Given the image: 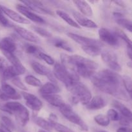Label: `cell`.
<instances>
[{"label": "cell", "instance_id": "cell-1", "mask_svg": "<svg viewBox=\"0 0 132 132\" xmlns=\"http://www.w3.org/2000/svg\"><path fill=\"white\" fill-rule=\"evenodd\" d=\"M91 80L95 87L101 92L124 101H128V95L123 90L122 77L117 72L103 70L94 74Z\"/></svg>", "mask_w": 132, "mask_h": 132}, {"label": "cell", "instance_id": "cell-2", "mask_svg": "<svg viewBox=\"0 0 132 132\" xmlns=\"http://www.w3.org/2000/svg\"><path fill=\"white\" fill-rule=\"evenodd\" d=\"M73 97L84 105H87L92 99V94L88 88L79 81H73L67 87Z\"/></svg>", "mask_w": 132, "mask_h": 132}, {"label": "cell", "instance_id": "cell-3", "mask_svg": "<svg viewBox=\"0 0 132 132\" xmlns=\"http://www.w3.org/2000/svg\"><path fill=\"white\" fill-rule=\"evenodd\" d=\"M6 108L7 112L15 115L18 122L24 126L29 121V112L24 106L17 101H9L4 105Z\"/></svg>", "mask_w": 132, "mask_h": 132}, {"label": "cell", "instance_id": "cell-4", "mask_svg": "<svg viewBox=\"0 0 132 132\" xmlns=\"http://www.w3.org/2000/svg\"><path fill=\"white\" fill-rule=\"evenodd\" d=\"M54 76L55 79L61 81L66 87L73 81H79V76L77 74H71L61 64L55 63L54 67Z\"/></svg>", "mask_w": 132, "mask_h": 132}, {"label": "cell", "instance_id": "cell-5", "mask_svg": "<svg viewBox=\"0 0 132 132\" xmlns=\"http://www.w3.org/2000/svg\"><path fill=\"white\" fill-rule=\"evenodd\" d=\"M59 110H60V112H61L62 115L70 122L77 125L82 131H88V126L86 125V122L82 119V118L78 114H77L73 110L70 106L65 104L63 107L59 108Z\"/></svg>", "mask_w": 132, "mask_h": 132}, {"label": "cell", "instance_id": "cell-6", "mask_svg": "<svg viewBox=\"0 0 132 132\" xmlns=\"http://www.w3.org/2000/svg\"><path fill=\"white\" fill-rule=\"evenodd\" d=\"M101 58L104 63L109 67L112 71L115 72H118L121 71V67L118 63L117 57L115 53L110 50L102 52Z\"/></svg>", "mask_w": 132, "mask_h": 132}, {"label": "cell", "instance_id": "cell-7", "mask_svg": "<svg viewBox=\"0 0 132 132\" xmlns=\"http://www.w3.org/2000/svg\"><path fill=\"white\" fill-rule=\"evenodd\" d=\"M99 36L101 40L105 43L113 46L117 47L119 46V41L114 32L106 28H101L99 30Z\"/></svg>", "mask_w": 132, "mask_h": 132}, {"label": "cell", "instance_id": "cell-8", "mask_svg": "<svg viewBox=\"0 0 132 132\" xmlns=\"http://www.w3.org/2000/svg\"><path fill=\"white\" fill-rule=\"evenodd\" d=\"M21 95L26 101V104L34 112H39L43 107V103L37 97L26 92H22Z\"/></svg>", "mask_w": 132, "mask_h": 132}, {"label": "cell", "instance_id": "cell-9", "mask_svg": "<svg viewBox=\"0 0 132 132\" xmlns=\"http://www.w3.org/2000/svg\"><path fill=\"white\" fill-rule=\"evenodd\" d=\"M67 36L70 38L72 39V40H73L75 42L81 45L82 46L94 45V46H98L101 47L102 46V43H101L98 40L95 39L89 38V37L80 36V35L76 34L74 33H72V32H68V33H67Z\"/></svg>", "mask_w": 132, "mask_h": 132}, {"label": "cell", "instance_id": "cell-10", "mask_svg": "<svg viewBox=\"0 0 132 132\" xmlns=\"http://www.w3.org/2000/svg\"><path fill=\"white\" fill-rule=\"evenodd\" d=\"M16 9L21 14L24 15L27 18L26 19H28V21L31 20L37 23H45V20L41 16L35 14L34 12H33L32 10H30L28 8H27L24 5L18 4V5H16Z\"/></svg>", "mask_w": 132, "mask_h": 132}, {"label": "cell", "instance_id": "cell-11", "mask_svg": "<svg viewBox=\"0 0 132 132\" xmlns=\"http://www.w3.org/2000/svg\"><path fill=\"white\" fill-rule=\"evenodd\" d=\"M0 9H1V12L3 14L7 15L9 18H10L14 21L21 23V24H30V21L28 19H27L24 17L21 16L20 14H18V12H15L14 10H12V9H9V8L6 7L5 6H3V5H0Z\"/></svg>", "mask_w": 132, "mask_h": 132}, {"label": "cell", "instance_id": "cell-12", "mask_svg": "<svg viewBox=\"0 0 132 132\" xmlns=\"http://www.w3.org/2000/svg\"><path fill=\"white\" fill-rule=\"evenodd\" d=\"M24 6H27V8L31 10L37 12L43 13V14H50V15H53L54 13L49 10L48 8L45 6V5L41 2V1H22Z\"/></svg>", "mask_w": 132, "mask_h": 132}, {"label": "cell", "instance_id": "cell-13", "mask_svg": "<svg viewBox=\"0 0 132 132\" xmlns=\"http://www.w3.org/2000/svg\"><path fill=\"white\" fill-rule=\"evenodd\" d=\"M13 28H14L15 32L18 34L21 37H22L24 39L27 40L28 41H30L32 43H39V37L34 34V33L28 30L26 28L23 27H19V26L14 25Z\"/></svg>", "mask_w": 132, "mask_h": 132}, {"label": "cell", "instance_id": "cell-14", "mask_svg": "<svg viewBox=\"0 0 132 132\" xmlns=\"http://www.w3.org/2000/svg\"><path fill=\"white\" fill-rule=\"evenodd\" d=\"M3 54L9 60V61L11 63L12 67H14L19 76L24 74L25 73V67L23 65V64L21 63L20 60L14 54H12V53H3Z\"/></svg>", "mask_w": 132, "mask_h": 132}, {"label": "cell", "instance_id": "cell-15", "mask_svg": "<svg viewBox=\"0 0 132 132\" xmlns=\"http://www.w3.org/2000/svg\"><path fill=\"white\" fill-rule=\"evenodd\" d=\"M17 45L12 38L5 37L0 40V50L3 53H12L14 54L16 50Z\"/></svg>", "mask_w": 132, "mask_h": 132}, {"label": "cell", "instance_id": "cell-16", "mask_svg": "<svg viewBox=\"0 0 132 132\" xmlns=\"http://www.w3.org/2000/svg\"><path fill=\"white\" fill-rule=\"evenodd\" d=\"M107 102L101 95H96L90 100L86 108L90 110H97L104 108L106 106Z\"/></svg>", "mask_w": 132, "mask_h": 132}, {"label": "cell", "instance_id": "cell-17", "mask_svg": "<svg viewBox=\"0 0 132 132\" xmlns=\"http://www.w3.org/2000/svg\"><path fill=\"white\" fill-rule=\"evenodd\" d=\"M73 17L76 19V22L79 26L89 28H96L97 27V24L95 22L87 18L85 15H82L80 13L77 12H73Z\"/></svg>", "mask_w": 132, "mask_h": 132}, {"label": "cell", "instance_id": "cell-18", "mask_svg": "<svg viewBox=\"0 0 132 132\" xmlns=\"http://www.w3.org/2000/svg\"><path fill=\"white\" fill-rule=\"evenodd\" d=\"M42 97L49 104L52 105L53 106L57 107V108H61L66 104L61 97L57 94L42 95Z\"/></svg>", "mask_w": 132, "mask_h": 132}, {"label": "cell", "instance_id": "cell-19", "mask_svg": "<svg viewBox=\"0 0 132 132\" xmlns=\"http://www.w3.org/2000/svg\"><path fill=\"white\" fill-rule=\"evenodd\" d=\"M31 67H32L34 71L36 73H37V74L46 76V77H48V78L53 76V73H52L51 70L48 68L45 67L43 64L38 63V62L33 61L31 63Z\"/></svg>", "mask_w": 132, "mask_h": 132}, {"label": "cell", "instance_id": "cell-20", "mask_svg": "<svg viewBox=\"0 0 132 132\" xmlns=\"http://www.w3.org/2000/svg\"><path fill=\"white\" fill-rule=\"evenodd\" d=\"M48 42L55 47L61 48L65 51L69 52H73V49L71 47L70 45L63 39L58 38V37L50 38L48 40Z\"/></svg>", "mask_w": 132, "mask_h": 132}, {"label": "cell", "instance_id": "cell-21", "mask_svg": "<svg viewBox=\"0 0 132 132\" xmlns=\"http://www.w3.org/2000/svg\"><path fill=\"white\" fill-rule=\"evenodd\" d=\"M18 76H19L18 72L12 66H8L4 69L0 70V79L3 81L12 79L13 78Z\"/></svg>", "mask_w": 132, "mask_h": 132}, {"label": "cell", "instance_id": "cell-22", "mask_svg": "<svg viewBox=\"0 0 132 132\" xmlns=\"http://www.w3.org/2000/svg\"><path fill=\"white\" fill-rule=\"evenodd\" d=\"M77 9L80 10L82 15L86 16H92L93 15V10L90 5L85 1H73Z\"/></svg>", "mask_w": 132, "mask_h": 132}, {"label": "cell", "instance_id": "cell-23", "mask_svg": "<svg viewBox=\"0 0 132 132\" xmlns=\"http://www.w3.org/2000/svg\"><path fill=\"white\" fill-rule=\"evenodd\" d=\"M59 91H60L59 88L52 82H47L41 86V88L39 89V92L41 95L56 94Z\"/></svg>", "mask_w": 132, "mask_h": 132}, {"label": "cell", "instance_id": "cell-24", "mask_svg": "<svg viewBox=\"0 0 132 132\" xmlns=\"http://www.w3.org/2000/svg\"><path fill=\"white\" fill-rule=\"evenodd\" d=\"M1 92L7 95L10 99H19L21 95L17 92L15 89L6 83H3L1 85Z\"/></svg>", "mask_w": 132, "mask_h": 132}, {"label": "cell", "instance_id": "cell-25", "mask_svg": "<svg viewBox=\"0 0 132 132\" xmlns=\"http://www.w3.org/2000/svg\"><path fill=\"white\" fill-rule=\"evenodd\" d=\"M112 105L117 108V110L119 111L120 113L124 116V117L131 121V112L128 107L124 105L121 102L117 100H114L112 103Z\"/></svg>", "mask_w": 132, "mask_h": 132}, {"label": "cell", "instance_id": "cell-26", "mask_svg": "<svg viewBox=\"0 0 132 132\" xmlns=\"http://www.w3.org/2000/svg\"><path fill=\"white\" fill-rule=\"evenodd\" d=\"M56 14H57V15H59V17H60L64 21H65L67 24H68L70 26H71V27L77 28H81V27L76 23V21H75L74 19H72L67 12H65L62 11V10H57Z\"/></svg>", "mask_w": 132, "mask_h": 132}, {"label": "cell", "instance_id": "cell-27", "mask_svg": "<svg viewBox=\"0 0 132 132\" xmlns=\"http://www.w3.org/2000/svg\"><path fill=\"white\" fill-rule=\"evenodd\" d=\"M81 48L83 50V51L90 56L96 57L101 55L102 53L101 48L100 46L91 45V46H82Z\"/></svg>", "mask_w": 132, "mask_h": 132}, {"label": "cell", "instance_id": "cell-28", "mask_svg": "<svg viewBox=\"0 0 132 132\" xmlns=\"http://www.w3.org/2000/svg\"><path fill=\"white\" fill-rule=\"evenodd\" d=\"M114 33L117 36V37H118V38H121V39H122L125 43H126L128 48H131V39L128 37V36L126 34L125 32H124L122 30L119 29V28H116Z\"/></svg>", "mask_w": 132, "mask_h": 132}, {"label": "cell", "instance_id": "cell-29", "mask_svg": "<svg viewBox=\"0 0 132 132\" xmlns=\"http://www.w3.org/2000/svg\"><path fill=\"white\" fill-rule=\"evenodd\" d=\"M35 122H36L37 126L43 129L45 131V130L50 131V130H52V128L50 122L46 121V120L44 119L42 117H36V118H35Z\"/></svg>", "mask_w": 132, "mask_h": 132}, {"label": "cell", "instance_id": "cell-30", "mask_svg": "<svg viewBox=\"0 0 132 132\" xmlns=\"http://www.w3.org/2000/svg\"><path fill=\"white\" fill-rule=\"evenodd\" d=\"M94 121L97 125H100L101 126H108L110 125V120L109 119L108 117L105 115L100 114L94 117Z\"/></svg>", "mask_w": 132, "mask_h": 132}, {"label": "cell", "instance_id": "cell-31", "mask_svg": "<svg viewBox=\"0 0 132 132\" xmlns=\"http://www.w3.org/2000/svg\"><path fill=\"white\" fill-rule=\"evenodd\" d=\"M24 81L28 85L35 86V87H41L42 86L41 81L32 75H28V76H26L24 78Z\"/></svg>", "mask_w": 132, "mask_h": 132}, {"label": "cell", "instance_id": "cell-32", "mask_svg": "<svg viewBox=\"0 0 132 132\" xmlns=\"http://www.w3.org/2000/svg\"><path fill=\"white\" fill-rule=\"evenodd\" d=\"M24 50L26 53L33 55H38L39 53L41 52V49L39 47L32 44L27 43L24 45Z\"/></svg>", "mask_w": 132, "mask_h": 132}, {"label": "cell", "instance_id": "cell-33", "mask_svg": "<svg viewBox=\"0 0 132 132\" xmlns=\"http://www.w3.org/2000/svg\"><path fill=\"white\" fill-rule=\"evenodd\" d=\"M116 22L117 23V24L121 26L122 28L128 30L129 32H131L132 31V24L130 19L124 18H119V19H116Z\"/></svg>", "mask_w": 132, "mask_h": 132}, {"label": "cell", "instance_id": "cell-34", "mask_svg": "<svg viewBox=\"0 0 132 132\" xmlns=\"http://www.w3.org/2000/svg\"><path fill=\"white\" fill-rule=\"evenodd\" d=\"M31 28L36 33H37L38 35H40L42 37H46V38H50L52 36V33H50L49 31L42 28V27H37V26H32Z\"/></svg>", "mask_w": 132, "mask_h": 132}, {"label": "cell", "instance_id": "cell-35", "mask_svg": "<svg viewBox=\"0 0 132 132\" xmlns=\"http://www.w3.org/2000/svg\"><path fill=\"white\" fill-rule=\"evenodd\" d=\"M50 123L51 125L52 129H54L55 131L57 132H74L70 128L67 127V126H64V125L59 123L57 122H50Z\"/></svg>", "mask_w": 132, "mask_h": 132}, {"label": "cell", "instance_id": "cell-36", "mask_svg": "<svg viewBox=\"0 0 132 132\" xmlns=\"http://www.w3.org/2000/svg\"><path fill=\"white\" fill-rule=\"evenodd\" d=\"M122 82L123 83L124 86H125V88H126V91L128 93L130 97L131 96V88H132V85H131V79L130 76H124L122 77Z\"/></svg>", "mask_w": 132, "mask_h": 132}, {"label": "cell", "instance_id": "cell-37", "mask_svg": "<svg viewBox=\"0 0 132 132\" xmlns=\"http://www.w3.org/2000/svg\"><path fill=\"white\" fill-rule=\"evenodd\" d=\"M1 124L3 125H4L5 127L9 128V130H11V131L12 130H14L15 129V125H14L13 121L10 118H9L8 117H6V116H3L1 117Z\"/></svg>", "mask_w": 132, "mask_h": 132}, {"label": "cell", "instance_id": "cell-38", "mask_svg": "<svg viewBox=\"0 0 132 132\" xmlns=\"http://www.w3.org/2000/svg\"><path fill=\"white\" fill-rule=\"evenodd\" d=\"M37 55H38L40 59H42L43 61H44L45 63H47L49 65H53V64H55V61H54V59L51 56L47 55V54L43 52H41L39 53V54Z\"/></svg>", "mask_w": 132, "mask_h": 132}, {"label": "cell", "instance_id": "cell-39", "mask_svg": "<svg viewBox=\"0 0 132 132\" xmlns=\"http://www.w3.org/2000/svg\"><path fill=\"white\" fill-rule=\"evenodd\" d=\"M107 117L109 118L110 120H112L113 121H119L121 119V116L119 114L118 112L115 109H110L108 110L107 112Z\"/></svg>", "mask_w": 132, "mask_h": 132}, {"label": "cell", "instance_id": "cell-40", "mask_svg": "<svg viewBox=\"0 0 132 132\" xmlns=\"http://www.w3.org/2000/svg\"><path fill=\"white\" fill-rule=\"evenodd\" d=\"M12 83L14 84L15 86H17V87L21 89V90H24V91H27V90H28L27 88L26 87L25 85L23 84V82H22V81L21 80V79L19 78V77H14V78H13L12 79Z\"/></svg>", "mask_w": 132, "mask_h": 132}, {"label": "cell", "instance_id": "cell-41", "mask_svg": "<svg viewBox=\"0 0 132 132\" xmlns=\"http://www.w3.org/2000/svg\"><path fill=\"white\" fill-rule=\"evenodd\" d=\"M0 24L5 27H14V26L3 14H0Z\"/></svg>", "mask_w": 132, "mask_h": 132}, {"label": "cell", "instance_id": "cell-42", "mask_svg": "<svg viewBox=\"0 0 132 132\" xmlns=\"http://www.w3.org/2000/svg\"><path fill=\"white\" fill-rule=\"evenodd\" d=\"M119 123L120 125L123 126L124 127H128V126H130L131 121L125 118V117H121L119 120Z\"/></svg>", "mask_w": 132, "mask_h": 132}, {"label": "cell", "instance_id": "cell-43", "mask_svg": "<svg viewBox=\"0 0 132 132\" xmlns=\"http://www.w3.org/2000/svg\"><path fill=\"white\" fill-rule=\"evenodd\" d=\"M8 66H9V64H8V63L6 59L4 57H3L0 56V70L4 69V68H6Z\"/></svg>", "mask_w": 132, "mask_h": 132}, {"label": "cell", "instance_id": "cell-44", "mask_svg": "<svg viewBox=\"0 0 132 132\" xmlns=\"http://www.w3.org/2000/svg\"><path fill=\"white\" fill-rule=\"evenodd\" d=\"M57 116L54 113H51L50 114L48 117V122H57Z\"/></svg>", "mask_w": 132, "mask_h": 132}, {"label": "cell", "instance_id": "cell-45", "mask_svg": "<svg viewBox=\"0 0 132 132\" xmlns=\"http://www.w3.org/2000/svg\"><path fill=\"white\" fill-rule=\"evenodd\" d=\"M116 132H131V130L129 127H124V126H122V127L119 128Z\"/></svg>", "mask_w": 132, "mask_h": 132}, {"label": "cell", "instance_id": "cell-46", "mask_svg": "<svg viewBox=\"0 0 132 132\" xmlns=\"http://www.w3.org/2000/svg\"><path fill=\"white\" fill-rule=\"evenodd\" d=\"M0 129H1V132H12L10 130H9V128H7L6 127H5L4 125H3L2 124H1V127H0Z\"/></svg>", "mask_w": 132, "mask_h": 132}, {"label": "cell", "instance_id": "cell-47", "mask_svg": "<svg viewBox=\"0 0 132 132\" xmlns=\"http://www.w3.org/2000/svg\"><path fill=\"white\" fill-rule=\"evenodd\" d=\"M115 3L119 5V6H125V3H124L123 1H114Z\"/></svg>", "mask_w": 132, "mask_h": 132}, {"label": "cell", "instance_id": "cell-48", "mask_svg": "<svg viewBox=\"0 0 132 132\" xmlns=\"http://www.w3.org/2000/svg\"><path fill=\"white\" fill-rule=\"evenodd\" d=\"M128 55L129 57H130V59H131V57H132V55H131V48H128Z\"/></svg>", "mask_w": 132, "mask_h": 132}, {"label": "cell", "instance_id": "cell-49", "mask_svg": "<svg viewBox=\"0 0 132 132\" xmlns=\"http://www.w3.org/2000/svg\"><path fill=\"white\" fill-rule=\"evenodd\" d=\"M131 62H129L128 63H127V65L128 66V67H130V68H131Z\"/></svg>", "mask_w": 132, "mask_h": 132}, {"label": "cell", "instance_id": "cell-50", "mask_svg": "<svg viewBox=\"0 0 132 132\" xmlns=\"http://www.w3.org/2000/svg\"><path fill=\"white\" fill-rule=\"evenodd\" d=\"M38 132H47V131H45V130H39Z\"/></svg>", "mask_w": 132, "mask_h": 132}, {"label": "cell", "instance_id": "cell-51", "mask_svg": "<svg viewBox=\"0 0 132 132\" xmlns=\"http://www.w3.org/2000/svg\"><path fill=\"white\" fill-rule=\"evenodd\" d=\"M98 132H108V131H99Z\"/></svg>", "mask_w": 132, "mask_h": 132}, {"label": "cell", "instance_id": "cell-52", "mask_svg": "<svg viewBox=\"0 0 132 132\" xmlns=\"http://www.w3.org/2000/svg\"><path fill=\"white\" fill-rule=\"evenodd\" d=\"M3 14V12H1V9H0V14Z\"/></svg>", "mask_w": 132, "mask_h": 132}, {"label": "cell", "instance_id": "cell-53", "mask_svg": "<svg viewBox=\"0 0 132 132\" xmlns=\"http://www.w3.org/2000/svg\"><path fill=\"white\" fill-rule=\"evenodd\" d=\"M21 132H25V131H21Z\"/></svg>", "mask_w": 132, "mask_h": 132}, {"label": "cell", "instance_id": "cell-54", "mask_svg": "<svg viewBox=\"0 0 132 132\" xmlns=\"http://www.w3.org/2000/svg\"><path fill=\"white\" fill-rule=\"evenodd\" d=\"M0 132H1V129H0Z\"/></svg>", "mask_w": 132, "mask_h": 132}]
</instances>
